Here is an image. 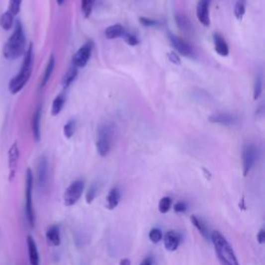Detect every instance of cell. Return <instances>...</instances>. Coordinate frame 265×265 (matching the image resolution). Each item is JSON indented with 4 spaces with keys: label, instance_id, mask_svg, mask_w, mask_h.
<instances>
[{
    "label": "cell",
    "instance_id": "9a60e30c",
    "mask_svg": "<svg viewBox=\"0 0 265 265\" xmlns=\"http://www.w3.org/2000/svg\"><path fill=\"white\" fill-rule=\"evenodd\" d=\"M46 238L48 244L51 247H59L61 244L60 229L58 225H53L46 232Z\"/></svg>",
    "mask_w": 265,
    "mask_h": 265
},
{
    "label": "cell",
    "instance_id": "d4e9b609",
    "mask_svg": "<svg viewBox=\"0 0 265 265\" xmlns=\"http://www.w3.org/2000/svg\"><path fill=\"white\" fill-rule=\"evenodd\" d=\"M246 4L247 0H237L234 7V16L238 21H242L246 14Z\"/></svg>",
    "mask_w": 265,
    "mask_h": 265
},
{
    "label": "cell",
    "instance_id": "ba28073f",
    "mask_svg": "<svg viewBox=\"0 0 265 265\" xmlns=\"http://www.w3.org/2000/svg\"><path fill=\"white\" fill-rule=\"evenodd\" d=\"M92 52V43L87 42L83 45L73 57V65L75 68L81 69L86 67L88 60H89Z\"/></svg>",
    "mask_w": 265,
    "mask_h": 265
},
{
    "label": "cell",
    "instance_id": "5b68a950",
    "mask_svg": "<svg viewBox=\"0 0 265 265\" xmlns=\"http://www.w3.org/2000/svg\"><path fill=\"white\" fill-rule=\"evenodd\" d=\"M32 190H33V174L28 168L26 171V185H25V213L26 219L31 228L35 224V216L33 210V202H32Z\"/></svg>",
    "mask_w": 265,
    "mask_h": 265
},
{
    "label": "cell",
    "instance_id": "f546056e",
    "mask_svg": "<svg viewBox=\"0 0 265 265\" xmlns=\"http://www.w3.org/2000/svg\"><path fill=\"white\" fill-rule=\"evenodd\" d=\"M175 20H176V23H177L178 27L180 29H183V30L190 29L191 24H190V21L187 20V18L185 16H183V15H177V16L175 17Z\"/></svg>",
    "mask_w": 265,
    "mask_h": 265
},
{
    "label": "cell",
    "instance_id": "d590c367",
    "mask_svg": "<svg viewBox=\"0 0 265 265\" xmlns=\"http://www.w3.org/2000/svg\"><path fill=\"white\" fill-rule=\"evenodd\" d=\"M122 37L125 40V42H127L131 46H136V45L139 44V41H138L137 37L134 34L128 32V31H125V33L123 34Z\"/></svg>",
    "mask_w": 265,
    "mask_h": 265
},
{
    "label": "cell",
    "instance_id": "836d02e7",
    "mask_svg": "<svg viewBox=\"0 0 265 265\" xmlns=\"http://www.w3.org/2000/svg\"><path fill=\"white\" fill-rule=\"evenodd\" d=\"M262 93V77L258 76L254 85V99H258Z\"/></svg>",
    "mask_w": 265,
    "mask_h": 265
},
{
    "label": "cell",
    "instance_id": "5bb4252c",
    "mask_svg": "<svg viewBox=\"0 0 265 265\" xmlns=\"http://www.w3.org/2000/svg\"><path fill=\"white\" fill-rule=\"evenodd\" d=\"M208 120L212 123L224 124V125H233L237 122V117L229 113H220V114L211 115Z\"/></svg>",
    "mask_w": 265,
    "mask_h": 265
},
{
    "label": "cell",
    "instance_id": "30bf717a",
    "mask_svg": "<svg viewBox=\"0 0 265 265\" xmlns=\"http://www.w3.org/2000/svg\"><path fill=\"white\" fill-rule=\"evenodd\" d=\"M19 158H20V153H19V148L17 143H14L9 150H8V156H7V160H8V180L11 181L12 179L15 178V175L17 172V168H18V163H19Z\"/></svg>",
    "mask_w": 265,
    "mask_h": 265
},
{
    "label": "cell",
    "instance_id": "603a6c76",
    "mask_svg": "<svg viewBox=\"0 0 265 265\" xmlns=\"http://www.w3.org/2000/svg\"><path fill=\"white\" fill-rule=\"evenodd\" d=\"M77 76H78V69L77 68H75L74 66L67 72V74L65 75V77L64 79H62V86H64L65 88L69 87L74 81L75 79L77 78Z\"/></svg>",
    "mask_w": 265,
    "mask_h": 265
},
{
    "label": "cell",
    "instance_id": "b9f144b4",
    "mask_svg": "<svg viewBox=\"0 0 265 265\" xmlns=\"http://www.w3.org/2000/svg\"><path fill=\"white\" fill-rule=\"evenodd\" d=\"M202 170H203V172H204V176H205V178L209 180V179L211 178V174H210V172H209L208 170H206L205 168H203V169H202Z\"/></svg>",
    "mask_w": 265,
    "mask_h": 265
},
{
    "label": "cell",
    "instance_id": "8992f818",
    "mask_svg": "<svg viewBox=\"0 0 265 265\" xmlns=\"http://www.w3.org/2000/svg\"><path fill=\"white\" fill-rule=\"evenodd\" d=\"M84 190V181L81 179L72 182L64 194V203L66 206L75 205L82 196Z\"/></svg>",
    "mask_w": 265,
    "mask_h": 265
},
{
    "label": "cell",
    "instance_id": "74e56055",
    "mask_svg": "<svg viewBox=\"0 0 265 265\" xmlns=\"http://www.w3.org/2000/svg\"><path fill=\"white\" fill-rule=\"evenodd\" d=\"M168 58L169 60L172 62V64H175V65H180V57L174 53V52H170L168 53Z\"/></svg>",
    "mask_w": 265,
    "mask_h": 265
},
{
    "label": "cell",
    "instance_id": "ac0fdd59",
    "mask_svg": "<svg viewBox=\"0 0 265 265\" xmlns=\"http://www.w3.org/2000/svg\"><path fill=\"white\" fill-rule=\"evenodd\" d=\"M41 118H42V107L39 106L35 110L32 117V134L36 142L41 139Z\"/></svg>",
    "mask_w": 265,
    "mask_h": 265
},
{
    "label": "cell",
    "instance_id": "d6986e66",
    "mask_svg": "<svg viewBox=\"0 0 265 265\" xmlns=\"http://www.w3.org/2000/svg\"><path fill=\"white\" fill-rule=\"evenodd\" d=\"M124 27L120 24H114L112 26H109L105 30V35L108 40H114L117 39V37H122L123 34L125 33Z\"/></svg>",
    "mask_w": 265,
    "mask_h": 265
},
{
    "label": "cell",
    "instance_id": "44dd1931",
    "mask_svg": "<svg viewBox=\"0 0 265 265\" xmlns=\"http://www.w3.org/2000/svg\"><path fill=\"white\" fill-rule=\"evenodd\" d=\"M191 222L192 224L196 227V229L200 232V234L203 236L205 239L209 238V233H208V228L206 227L205 223L202 221L201 219L197 218L196 216H191Z\"/></svg>",
    "mask_w": 265,
    "mask_h": 265
},
{
    "label": "cell",
    "instance_id": "484cf974",
    "mask_svg": "<svg viewBox=\"0 0 265 265\" xmlns=\"http://www.w3.org/2000/svg\"><path fill=\"white\" fill-rule=\"evenodd\" d=\"M14 24V16H12L9 11L4 12V14L0 17V26L4 30H9Z\"/></svg>",
    "mask_w": 265,
    "mask_h": 265
},
{
    "label": "cell",
    "instance_id": "ffe728a7",
    "mask_svg": "<svg viewBox=\"0 0 265 265\" xmlns=\"http://www.w3.org/2000/svg\"><path fill=\"white\" fill-rule=\"evenodd\" d=\"M120 201V192L117 187H113L107 196V208L109 210L115 209Z\"/></svg>",
    "mask_w": 265,
    "mask_h": 265
},
{
    "label": "cell",
    "instance_id": "52a82bcc",
    "mask_svg": "<svg viewBox=\"0 0 265 265\" xmlns=\"http://www.w3.org/2000/svg\"><path fill=\"white\" fill-rule=\"evenodd\" d=\"M258 157V149L255 144L248 143L243 149V168L244 176H247L251 169L254 167Z\"/></svg>",
    "mask_w": 265,
    "mask_h": 265
},
{
    "label": "cell",
    "instance_id": "2e32d148",
    "mask_svg": "<svg viewBox=\"0 0 265 265\" xmlns=\"http://www.w3.org/2000/svg\"><path fill=\"white\" fill-rule=\"evenodd\" d=\"M27 249H28V256L30 265H40V254L37 246L34 242L32 236H27Z\"/></svg>",
    "mask_w": 265,
    "mask_h": 265
},
{
    "label": "cell",
    "instance_id": "e575fe53",
    "mask_svg": "<svg viewBox=\"0 0 265 265\" xmlns=\"http://www.w3.org/2000/svg\"><path fill=\"white\" fill-rule=\"evenodd\" d=\"M139 21H140V23L145 27H154V26H159L160 25L159 21L149 19V18H145V17H141L140 19H139Z\"/></svg>",
    "mask_w": 265,
    "mask_h": 265
},
{
    "label": "cell",
    "instance_id": "e0dca14e",
    "mask_svg": "<svg viewBox=\"0 0 265 265\" xmlns=\"http://www.w3.org/2000/svg\"><path fill=\"white\" fill-rule=\"evenodd\" d=\"M213 43H214V49L219 55L221 56H228L229 54V47L227 42L225 41L224 37L220 33L213 34Z\"/></svg>",
    "mask_w": 265,
    "mask_h": 265
},
{
    "label": "cell",
    "instance_id": "4dcf8cb0",
    "mask_svg": "<svg viewBox=\"0 0 265 265\" xmlns=\"http://www.w3.org/2000/svg\"><path fill=\"white\" fill-rule=\"evenodd\" d=\"M96 194H97V186L95 184H92L89 188H88V191L86 193V197H85L86 203L91 204L96 197Z\"/></svg>",
    "mask_w": 265,
    "mask_h": 265
},
{
    "label": "cell",
    "instance_id": "7402d4cb",
    "mask_svg": "<svg viewBox=\"0 0 265 265\" xmlns=\"http://www.w3.org/2000/svg\"><path fill=\"white\" fill-rule=\"evenodd\" d=\"M54 67H55V57H54V55H51L50 56L49 61H48L47 68L45 70V74H44V77H43V80L41 83V87H44L49 82L50 78H51V76H52V73L54 71Z\"/></svg>",
    "mask_w": 265,
    "mask_h": 265
},
{
    "label": "cell",
    "instance_id": "7c38bea8",
    "mask_svg": "<svg viewBox=\"0 0 265 265\" xmlns=\"http://www.w3.org/2000/svg\"><path fill=\"white\" fill-rule=\"evenodd\" d=\"M181 242V236L177 231L170 230L164 236V246L169 252H175L178 249Z\"/></svg>",
    "mask_w": 265,
    "mask_h": 265
},
{
    "label": "cell",
    "instance_id": "6da1fadb",
    "mask_svg": "<svg viewBox=\"0 0 265 265\" xmlns=\"http://www.w3.org/2000/svg\"><path fill=\"white\" fill-rule=\"evenodd\" d=\"M25 45H26V37H25L22 23L18 21L14 32L3 47V56L8 60L19 58L25 51Z\"/></svg>",
    "mask_w": 265,
    "mask_h": 265
},
{
    "label": "cell",
    "instance_id": "9c48e42d",
    "mask_svg": "<svg viewBox=\"0 0 265 265\" xmlns=\"http://www.w3.org/2000/svg\"><path fill=\"white\" fill-rule=\"evenodd\" d=\"M169 40L173 48L177 51L179 54L185 57H192L194 56V50L190 46V44L186 43L184 40L180 39L179 36L169 33Z\"/></svg>",
    "mask_w": 265,
    "mask_h": 265
},
{
    "label": "cell",
    "instance_id": "d6a6232c",
    "mask_svg": "<svg viewBox=\"0 0 265 265\" xmlns=\"http://www.w3.org/2000/svg\"><path fill=\"white\" fill-rule=\"evenodd\" d=\"M22 0H9V8L8 11L12 16H16L20 11Z\"/></svg>",
    "mask_w": 265,
    "mask_h": 265
},
{
    "label": "cell",
    "instance_id": "7a4b0ae2",
    "mask_svg": "<svg viewBox=\"0 0 265 265\" xmlns=\"http://www.w3.org/2000/svg\"><path fill=\"white\" fill-rule=\"evenodd\" d=\"M210 238L221 265H239L231 245L221 232L213 231Z\"/></svg>",
    "mask_w": 265,
    "mask_h": 265
},
{
    "label": "cell",
    "instance_id": "277c9868",
    "mask_svg": "<svg viewBox=\"0 0 265 265\" xmlns=\"http://www.w3.org/2000/svg\"><path fill=\"white\" fill-rule=\"evenodd\" d=\"M113 134H114V125L112 123L106 122L100 124L96 138V150L100 157H106L110 153Z\"/></svg>",
    "mask_w": 265,
    "mask_h": 265
},
{
    "label": "cell",
    "instance_id": "f35d334b",
    "mask_svg": "<svg viewBox=\"0 0 265 265\" xmlns=\"http://www.w3.org/2000/svg\"><path fill=\"white\" fill-rule=\"evenodd\" d=\"M257 241L260 245H263L265 243V230L260 229V231L257 234Z\"/></svg>",
    "mask_w": 265,
    "mask_h": 265
},
{
    "label": "cell",
    "instance_id": "1f68e13d",
    "mask_svg": "<svg viewBox=\"0 0 265 265\" xmlns=\"http://www.w3.org/2000/svg\"><path fill=\"white\" fill-rule=\"evenodd\" d=\"M162 238H163V233H162L161 229L154 228V229L150 230L149 239L151 241V243L158 244V243H160L162 241Z\"/></svg>",
    "mask_w": 265,
    "mask_h": 265
},
{
    "label": "cell",
    "instance_id": "ee69618b",
    "mask_svg": "<svg viewBox=\"0 0 265 265\" xmlns=\"http://www.w3.org/2000/svg\"><path fill=\"white\" fill-rule=\"evenodd\" d=\"M56 1H57V3H58L59 5H61V4H64L65 0H56Z\"/></svg>",
    "mask_w": 265,
    "mask_h": 265
},
{
    "label": "cell",
    "instance_id": "f1b7e54d",
    "mask_svg": "<svg viewBox=\"0 0 265 265\" xmlns=\"http://www.w3.org/2000/svg\"><path fill=\"white\" fill-rule=\"evenodd\" d=\"M76 125H77V123H76V120H70L65 125L64 134H65L67 139H71L73 137V135L75 134V131H76Z\"/></svg>",
    "mask_w": 265,
    "mask_h": 265
},
{
    "label": "cell",
    "instance_id": "8d00e7d4",
    "mask_svg": "<svg viewBox=\"0 0 265 265\" xmlns=\"http://www.w3.org/2000/svg\"><path fill=\"white\" fill-rule=\"evenodd\" d=\"M186 209H187V204L183 201H179L174 205V210H175V212H177V213L185 212Z\"/></svg>",
    "mask_w": 265,
    "mask_h": 265
},
{
    "label": "cell",
    "instance_id": "3957f363",
    "mask_svg": "<svg viewBox=\"0 0 265 265\" xmlns=\"http://www.w3.org/2000/svg\"><path fill=\"white\" fill-rule=\"evenodd\" d=\"M32 68H33V49L32 45H29V48L27 49L26 53H25V57L19 74L15 78H12L8 84V89L10 93L17 94L19 91L23 89V87L29 81V78L32 73Z\"/></svg>",
    "mask_w": 265,
    "mask_h": 265
},
{
    "label": "cell",
    "instance_id": "8fae6325",
    "mask_svg": "<svg viewBox=\"0 0 265 265\" xmlns=\"http://www.w3.org/2000/svg\"><path fill=\"white\" fill-rule=\"evenodd\" d=\"M209 5H210V0H199L196 9L198 20L205 27H208L210 25Z\"/></svg>",
    "mask_w": 265,
    "mask_h": 265
},
{
    "label": "cell",
    "instance_id": "60d3db41",
    "mask_svg": "<svg viewBox=\"0 0 265 265\" xmlns=\"http://www.w3.org/2000/svg\"><path fill=\"white\" fill-rule=\"evenodd\" d=\"M119 265H131V260L128 258H122L119 261Z\"/></svg>",
    "mask_w": 265,
    "mask_h": 265
},
{
    "label": "cell",
    "instance_id": "7bdbcfd3",
    "mask_svg": "<svg viewBox=\"0 0 265 265\" xmlns=\"http://www.w3.org/2000/svg\"><path fill=\"white\" fill-rule=\"evenodd\" d=\"M239 208H242V209H246V205H245V198L243 197L242 199V203H239Z\"/></svg>",
    "mask_w": 265,
    "mask_h": 265
},
{
    "label": "cell",
    "instance_id": "83f0119b",
    "mask_svg": "<svg viewBox=\"0 0 265 265\" xmlns=\"http://www.w3.org/2000/svg\"><path fill=\"white\" fill-rule=\"evenodd\" d=\"M172 205V199L170 197H164L159 203V210L161 213H166L169 211Z\"/></svg>",
    "mask_w": 265,
    "mask_h": 265
},
{
    "label": "cell",
    "instance_id": "ab89813d",
    "mask_svg": "<svg viewBox=\"0 0 265 265\" xmlns=\"http://www.w3.org/2000/svg\"><path fill=\"white\" fill-rule=\"evenodd\" d=\"M153 262H154L153 257H147L141 262L140 265H153Z\"/></svg>",
    "mask_w": 265,
    "mask_h": 265
},
{
    "label": "cell",
    "instance_id": "cb8c5ba5",
    "mask_svg": "<svg viewBox=\"0 0 265 265\" xmlns=\"http://www.w3.org/2000/svg\"><path fill=\"white\" fill-rule=\"evenodd\" d=\"M65 103H66V97L60 94L58 96L55 97V99L53 100V104H52V109H51V114L53 116H56L58 115L59 113L61 112L62 108H64L65 106Z\"/></svg>",
    "mask_w": 265,
    "mask_h": 265
},
{
    "label": "cell",
    "instance_id": "4316f807",
    "mask_svg": "<svg viewBox=\"0 0 265 265\" xmlns=\"http://www.w3.org/2000/svg\"><path fill=\"white\" fill-rule=\"evenodd\" d=\"M93 4H94V0H81L82 12L85 18H88L91 15L92 9H93Z\"/></svg>",
    "mask_w": 265,
    "mask_h": 265
},
{
    "label": "cell",
    "instance_id": "4fadbf2b",
    "mask_svg": "<svg viewBox=\"0 0 265 265\" xmlns=\"http://www.w3.org/2000/svg\"><path fill=\"white\" fill-rule=\"evenodd\" d=\"M48 182V160L46 157H41L37 164V184L40 188H45Z\"/></svg>",
    "mask_w": 265,
    "mask_h": 265
}]
</instances>
